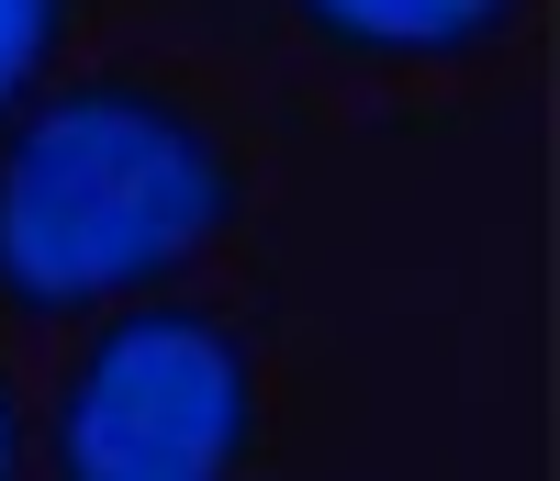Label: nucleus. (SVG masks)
<instances>
[{
    "label": "nucleus",
    "mask_w": 560,
    "mask_h": 481,
    "mask_svg": "<svg viewBox=\"0 0 560 481\" xmlns=\"http://www.w3.org/2000/svg\"><path fill=\"white\" fill-rule=\"evenodd\" d=\"M247 179L224 134L147 79H68L0 124V303L57 325L179 280Z\"/></svg>",
    "instance_id": "nucleus-1"
},
{
    "label": "nucleus",
    "mask_w": 560,
    "mask_h": 481,
    "mask_svg": "<svg viewBox=\"0 0 560 481\" xmlns=\"http://www.w3.org/2000/svg\"><path fill=\"white\" fill-rule=\"evenodd\" d=\"M258 348L202 303H113L45 403V481H247Z\"/></svg>",
    "instance_id": "nucleus-2"
},
{
    "label": "nucleus",
    "mask_w": 560,
    "mask_h": 481,
    "mask_svg": "<svg viewBox=\"0 0 560 481\" xmlns=\"http://www.w3.org/2000/svg\"><path fill=\"white\" fill-rule=\"evenodd\" d=\"M292 12L348 57H471V45L516 34L527 0H292Z\"/></svg>",
    "instance_id": "nucleus-3"
},
{
    "label": "nucleus",
    "mask_w": 560,
    "mask_h": 481,
    "mask_svg": "<svg viewBox=\"0 0 560 481\" xmlns=\"http://www.w3.org/2000/svg\"><path fill=\"white\" fill-rule=\"evenodd\" d=\"M68 23H79V0H0V124H12L34 90H45Z\"/></svg>",
    "instance_id": "nucleus-4"
},
{
    "label": "nucleus",
    "mask_w": 560,
    "mask_h": 481,
    "mask_svg": "<svg viewBox=\"0 0 560 481\" xmlns=\"http://www.w3.org/2000/svg\"><path fill=\"white\" fill-rule=\"evenodd\" d=\"M23 470V403H12V380H0V481Z\"/></svg>",
    "instance_id": "nucleus-5"
}]
</instances>
